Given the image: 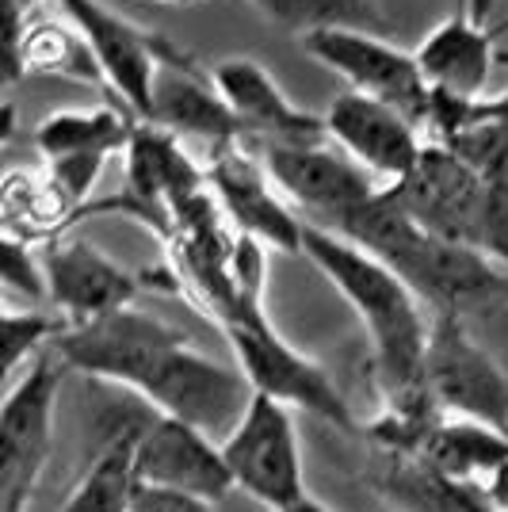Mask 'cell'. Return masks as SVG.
<instances>
[{
  "label": "cell",
  "instance_id": "11",
  "mask_svg": "<svg viewBox=\"0 0 508 512\" xmlns=\"http://www.w3.org/2000/svg\"><path fill=\"white\" fill-rule=\"evenodd\" d=\"M62 12H69L73 27H81V35L88 39L104 85H111V92L127 104L138 123H149L161 65L191 62L188 54H180L165 35H153L146 27H134L123 16L107 12L96 0H62Z\"/></svg>",
  "mask_w": 508,
  "mask_h": 512
},
{
  "label": "cell",
  "instance_id": "25",
  "mask_svg": "<svg viewBox=\"0 0 508 512\" xmlns=\"http://www.w3.org/2000/svg\"><path fill=\"white\" fill-rule=\"evenodd\" d=\"M130 512H211L207 501L199 497H188V493H176V490H157V486H138L134 493V509Z\"/></svg>",
  "mask_w": 508,
  "mask_h": 512
},
{
  "label": "cell",
  "instance_id": "6",
  "mask_svg": "<svg viewBox=\"0 0 508 512\" xmlns=\"http://www.w3.org/2000/svg\"><path fill=\"white\" fill-rule=\"evenodd\" d=\"M123 421H127L130 444H134V467L146 486L188 493L207 505L222 501L233 490L222 444L214 448V436H207L203 428L157 413L138 394H130Z\"/></svg>",
  "mask_w": 508,
  "mask_h": 512
},
{
  "label": "cell",
  "instance_id": "33",
  "mask_svg": "<svg viewBox=\"0 0 508 512\" xmlns=\"http://www.w3.org/2000/svg\"><path fill=\"white\" fill-rule=\"evenodd\" d=\"M12 4H20V8H23V4H27V0H12Z\"/></svg>",
  "mask_w": 508,
  "mask_h": 512
},
{
  "label": "cell",
  "instance_id": "15",
  "mask_svg": "<svg viewBox=\"0 0 508 512\" xmlns=\"http://www.w3.org/2000/svg\"><path fill=\"white\" fill-rule=\"evenodd\" d=\"M218 96L230 104L245 142H276V146H321L329 138L325 119L298 107L276 77L253 58H222L211 69Z\"/></svg>",
  "mask_w": 508,
  "mask_h": 512
},
{
  "label": "cell",
  "instance_id": "4",
  "mask_svg": "<svg viewBox=\"0 0 508 512\" xmlns=\"http://www.w3.org/2000/svg\"><path fill=\"white\" fill-rule=\"evenodd\" d=\"M65 363L35 356L0 406V512H27L54 444V406Z\"/></svg>",
  "mask_w": 508,
  "mask_h": 512
},
{
  "label": "cell",
  "instance_id": "18",
  "mask_svg": "<svg viewBox=\"0 0 508 512\" xmlns=\"http://www.w3.org/2000/svg\"><path fill=\"white\" fill-rule=\"evenodd\" d=\"M413 54L428 88L459 100H482L497 65L493 35L470 12H451L447 20H440Z\"/></svg>",
  "mask_w": 508,
  "mask_h": 512
},
{
  "label": "cell",
  "instance_id": "29",
  "mask_svg": "<svg viewBox=\"0 0 508 512\" xmlns=\"http://www.w3.org/2000/svg\"><path fill=\"white\" fill-rule=\"evenodd\" d=\"M489 12H493V0H470V16L478 23H486Z\"/></svg>",
  "mask_w": 508,
  "mask_h": 512
},
{
  "label": "cell",
  "instance_id": "26",
  "mask_svg": "<svg viewBox=\"0 0 508 512\" xmlns=\"http://www.w3.org/2000/svg\"><path fill=\"white\" fill-rule=\"evenodd\" d=\"M451 509L455 512H501L497 505H489L478 486H459V482H451Z\"/></svg>",
  "mask_w": 508,
  "mask_h": 512
},
{
  "label": "cell",
  "instance_id": "17",
  "mask_svg": "<svg viewBox=\"0 0 508 512\" xmlns=\"http://www.w3.org/2000/svg\"><path fill=\"white\" fill-rule=\"evenodd\" d=\"M149 127L169 130L172 138H203L218 146H233L245 142V130L237 123L230 104L218 96L211 73L203 77L191 62L161 65L157 85H153V115Z\"/></svg>",
  "mask_w": 508,
  "mask_h": 512
},
{
  "label": "cell",
  "instance_id": "34",
  "mask_svg": "<svg viewBox=\"0 0 508 512\" xmlns=\"http://www.w3.org/2000/svg\"><path fill=\"white\" fill-rule=\"evenodd\" d=\"M382 512H386V509H382Z\"/></svg>",
  "mask_w": 508,
  "mask_h": 512
},
{
  "label": "cell",
  "instance_id": "7",
  "mask_svg": "<svg viewBox=\"0 0 508 512\" xmlns=\"http://www.w3.org/2000/svg\"><path fill=\"white\" fill-rule=\"evenodd\" d=\"M424 390L447 417H466L508 436V375L470 337L463 314H432Z\"/></svg>",
  "mask_w": 508,
  "mask_h": 512
},
{
  "label": "cell",
  "instance_id": "8",
  "mask_svg": "<svg viewBox=\"0 0 508 512\" xmlns=\"http://www.w3.org/2000/svg\"><path fill=\"white\" fill-rule=\"evenodd\" d=\"M222 455L237 490H245L268 512L291 509L306 497L302 478V448L291 409L253 394L245 417L222 440Z\"/></svg>",
  "mask_w": 508,
  "mask_h": 512
},
{
  "label": "cell",
  "instance_id": "22",
  "mask_svg": "<svg viewBox=\"0 0 508 512\" xmlns=\"http://www.w3.org/2000/svg\"><path fill=\"white\" fill-rule=\"evenodd\" d=\"M256 8L279 23L283 31H295L298 39L314 31L352 27V31H390V20L371 0H253Z\"/></svg>",
  "mask_w": 508,
  "mask_h": 512
},
{
  "label": "cell",
  "instance_id": "5",
  "mask_svg": "<svg viewBox=\"0 0 508 512\" xmlns=\"http://www.w3.org/2000/svg\"><path fill=\"white\" fill-rule=\"evenodd\" d=\"M222 333L233 348L237 371L249 379L253 394H264L279 406L321 417V421L337 425L340 432L363 436V425L352 417L344 394L325 375V367L291 348L268 321H233V325H222Z\"/></svg>",
  "mask_w": 508,
  "mask_h": 512
},
{
  "label": "cell",
  "instance_id": "2",
  "mask_svg": "<svg viewBox=\"0 0 508 512\" xmlns=\"http://www.w3.org/2000/svg\"><path fill=\"white\" fill-rule=\"evenodd\" d=\"M329 234L348 237L352 245L379 256L386 268H394L409 283L417 299L432 306V314H463L466 306H478L508 291V272L501 264H493L478 249L421 230L386 188Z\"/></svg>",
  "mask_w": 508,
  "mask_h": 512
},
{
  "label": "cell",
  "instance_id": "12",
  "mask_svg": "<svg viewBox=\"0 0 508 512\" xmlns=\"http://www.w3.org/2000/svg\"><path fill=\"white\" fill-rule=\"evenodd\" d=\"M386 192L421 230L482 253L486 184L451 150L428 142L417 169L398 184H386Z\"/></svg>",
  "mask_w": 508,
  "mask_h": 512
},
{
  "label": "cell",
  "instance_id": "13",
  "mask_svg": "<svg viewBox=\"0 0 508 512\" xmlns=\"http://www.w3.org/2000/svg\"><path fill=\"white\" fill-rule=\"evenodd\" d=\"M207 184L222 214L237 226V234L256 237L260 245H276L283 253H302V218L291 211V203L279 195L272 176L264 172L245 142L218 146L207 161Z\"/></svg>",
  "mask_w": 508,
  "mask_h": 512
},
{
  "label": "cell",
  "instance_id": "23",
  "mask_svg": "<svg viewBox=\"0 0 508 512\" xmlns=\"http://www.w3.org/2000/svg\"><path fill=\"white\" fill-rule=\"evenodd\" d=\"M4 375L16 379L23 363H31V356H43L46 341H58L65 329V318H50V314H35V310H12L4 306Z\"/></svg>",
  "mask_w": 508,
  "mask_h": 512
},
{
  "label": "cell",
  "instance_id": "31",
  "mask_svg": "<svg viewBox=\"0 0 508 512\" xmlns=\"http://www.w3.org/2000/svg\"><path fill=\"white\" fill-rule=\"evenodd\" d=\"M35 4H43V0H27V4H23V8H27V12H31V8H35ZM58 4H62V0H58Z\"/></svg>",
  "mask_w": 508,
  "mask_h": 512
},
{
  "label": "cell",
  "instance_id": "21",
  "mask_svg": "<svg viewBox=\"0 0 508 512\" xmlns=\"http://www.w3.org/2000/svg\"><path fill=\"white\" fill-rule=\"evenodd\" d=\"M138 123H130L115 107H96V111H50L35 127V146L50 161L65 157H115L130 150Z\"/></svg>",
  "mask_w": 508,
  "mask_h": 512
},
{
  "label": "cell",
  "instance_id": "19",
  "mask_svg": "<svg viewBox=\"0 0 508 512\" xmlns=\"http://www.w3.org/2000/svg\"><path fill=\"white\" fill-rule=\"evenodd\" d=\"M107 436L100 455L88 463V470L77 478V486L62 501V512H130L134 493L142 486L134 467V444H130L123 409H104Z\"/></svg>",
  "mask_w": 508,
  "mask_h": 512
},
{
  "label": "cell",
  "instance_id": "9",
  "mask_svg": "<svg viewBox=\"0 0 508 512\" xmlns=\"http://www.w3.org/2000/svg\"><path fill=\"white\" fill-rule=\"evenodd\" d=\"M260 157L264 172L272 176L279 195L306 211L321 230H340L348 214H356L363 203H371L386 188L352 157L321 146H276V142H245Z\"/></svg>",
  "mask_w": 508,
  "mask_h": 512
},
{
  "label": "cell",
  "instance_id": "24",
  "mask_svg": "<svg viewBox=\"0 0 508 512\" xmlns=\"http://www.w3.org/2000/svg\"><path fill=\"white\" fill-rule=\"evenodd\" d=\"M0 276L8 295H27V299H46V268L43 260H35L31 241L16 234H4V260H0Z\"/></svg>",
  "mask_w": 508,
  "mask_h": 512
},
{
  "label": "cell",
  "instance_id": "28",
  "mask_svg": "<svg viewBox=\"0 0 508 512\" xmlns=\"http://www.w3.org/2000/svg\"><path fill=\"white\" fill-rule=\"evenodd\" d=\"M283 512H329V509H325V505H321V501H314V497H310V493H306V497H302V501H295V505H291V509H283Z\"/></svg>",
  "mask_w": 508,
  "mask_h": 512
},
{
  "label": "cell",
  "instance_id": "30",
  "mask_svg": "<svg viewBox=\"0 0 508 512\" xmlns=\"http://www.w3.org/2000/svg\"><path fill=\"white\" fill-rule=\"evenodd\" d=\"M497 65H505V69H508V50H501V54H497Z\"/></svg>",
  "mask_w": 508,
  "mask_h": 512
},
{
  "label": "cell",
  "instance_id": "3",
  "mask_svg": "<svg viewBox=\"0 0 508 512\" xmlns=\"http://www.w3.org/2000/svg\"><path fill=\"white\" fill-rule=\"evenodd\" d=\"M127 394H138L165 417L203 428L207 436L214 432L230 436L253 402L249 379L237 367L214 363L199 348H191L188 337L157 352Z\"/></svg>",
  "mask_w": 508,
  "mask_h": 512
},
{
  "label": "cell",
  "instance_id": "14",
  "mask_svg": "<svg viewBox=\"0 0 508 512\" xmlns=\"http://www.w3.org/2000/svg\"><path fill=\"white\" fill-rule=\"evenodd\" d=\"M325 130L344 157H352L382 184L405 180L428 146L421 142V127L405 119L398 107L379 104L360 92H340L325 111Z\"/></svg>",
  "mask_w": 508,
  "mask_h": 512
},
{
  "label": "cell",
  "instance_id": "27",
  "mask_svg": "<svg viewBox=\"0 0 508 512\" xmlns=\"http://www.w3.org/2000/svg\"><path fill=\"white\" fill-rule=\"evenodd\" d=\"M478 490H482V497H486L489 505H497L501 512H508V463L493 470V474H489Z\"/></svg>",
  "mask_w": 508,
  "mask_h": 512
},
{
  "label": "cell",
  "instance_id": "32",
  "mask_svg": "<svg viewBox=\"0 0 508 512\" xmlns=\"http://www.w3.org/2000/svg\"><path fill=\"white\" fill-rule=\"evenodd\" d=\"M157 4H188V0H157Z\"/></svg>",
  "mask_w": 508,
  "mask_h": 512
},
{
  "label": "cell",
  "instance_id": "10",
  "mask_svg": "<svg viewBox=\"0 0 508 512\" xmlns=\"http://www.w3.org/2000/svg\"><path fill=\"white\" fill-rule=\"evenodd\" d=\"M302 50L325 69L340 73L348 81V92L398 107L405 119H413L424 130L432 88L424 81L417 54L386 43L375 31H352V27L314 31L302 39Z\"/></svg>",
  "mask_w": 508,
  "mask_h": 512
},
{
  "label": "cell",
  "instance_id": "20",
  "mask_svg": "<svg viewBox=\"0 0 508 512\" xmlns=\"http://www.w3.org/2000/svg\"><path fill=\"white\" fill-rule=\"evenodd\" d=\"M417 459L447 482L482 486L493 470L508 463V436L478 421H466V417H444L432 428Z\"/></svg>",
  "mask_w": 508,
  "mask_h": 512
},
{
  "label": "cell",
  "instance_id": "16",
  "mask_svg": "<svg viewBox=\"0 0 508 512\" xmlns=\"http://www.w3.org/2000/svg\"><path fill=\"white\" fill-rule=\"evenodd\" d=\"M43 268L46 299L54 302V310L62 314L69 329L127 310L142 291V279L130 276L123 264H115L111 256H104L81 237L50 241Z\"/></svg>",
  "mask_w": 508,
  "mask_h": 512
},
{
  "label": "cell",
  "instance_id": "1",
  "mask_svg": "<svg viewBox=\"0 0 508 512\" xmlns=\"http://www.w3.org/2000/svg\"><path fill=\"white\" fill-rule=\"evenodd\" d=\"M302 256L337 287L363 321L382 398L421 390L432 318H424V302L409 291V283L394 268H386L379 256L314 222L302 226Z\"/></svg>",
  "mask_w": 508,
  "mask_h": 512
}]
</instances>
